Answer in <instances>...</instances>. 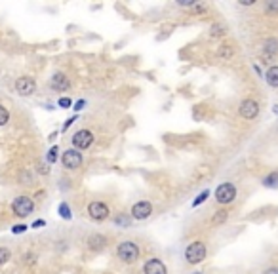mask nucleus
<instances>
[{
	"label": "nucleus",
	"instance_id": "obj_1",
	"mask_svg": "<svg viewBox=\"0 0 278 274\" xmlns=\"http://www.w3.org/2000/svg\"><path fill=\"white\" fill-rule=\"evenodd\" d=\"M139 255H141V251H139V246L135 244L134 240H122L116 246V257L126 265H134L135 261L139 259Z\"/></svg>",
	"mask_w": 278,
	"mask_h": 274
},
{
	"label": "nucleus",
	"instance_id": "obj_2",
	"mask_svg": "<svg viewBox=\"0 0 278 274\" xmlns=\"http://www.w3.org/2000/svg\"><path fill=\"white\" fill-rule=\"evenodd\" d=\"M183 255H185V261H187L189 265H198V263H202V261L206 259V255H208V247H206V244H204L202 240H194L191 244H187Z\"/></svg>",
	"mask_w": 278,
	"mask_h": 274
},
{
	"label": "nucleus",
	"instance_id": "obj_3",
	"mask_svg": "<svg viewBox=\"0 0 278 274\" xmlns=\"http://www.w3.org/2000/svg\"><path fill=\"white\" fill-rule=\"evenodd\" d=\"M236 194H238V190L234 187V183L225 181V183H221L219 187L215 189V202L221 204V206H227V204L236 200Z\"/></svg>",
	"mask_w": 278,
	"mask_h": 274
},
{
	"label": "nucleus",
	"instance_id": "obj_4",
	"mask_svg": "<svg viewBox=\"0 0 278 274\" xmlns=\"http://www.w3.org/2000/svg\"><path fill=\"white\" fill-rule=\"evenodd\" d=\"M12 211H14V215H18V217H29L31 213L35 211V200L31 198V196H25V194H21L18 198L12 202Z\"/></svg>",
	"mask_w": 278,
	"mask_h": 274
},
{
	"label": "nucleus",
	"instance_id": "obj_5",
	"mask_svg": "<svg viewBox=\"0 0 278 274\" xmlns=\"http://www.w3.org/2000/svg\"><path fill=\"white\" fill-rule=\"evenodd\" d=\"M88 215L92 221H97V223H101V221H107L109 215H111V209L107 206L105 202H101V200H94V202H90L88 204Z\"/></svg>",
	"mask_w": 278,
	"mask_h": 274
},
{
	"label": "nucleus",
	"instance_id": "obj_6",
	"mask_svg": "<svg viewBox=\"0 0 278 274\" xmlns=\"http://www.w3.org/2000/svg\"><path fill=\"white\" fill-rule=\"evenodd\" d=\"M94 133L90 132V130H78L75 132V135L71 137V143H73V149H77V151H86L92 147V143H94Z\"/></svg>",
	"mask_w": 278,
	"mask_h": 274
},
{
	"label": "nucleus",
	"instance_id": "obj_7",
	"mask_svg": "<svg viewBox=\"0 0 278 274\" xmlns=\"http://www.w3.org/2000/svg\"><path fill=\"white\" fill-rule=\"evenodd\" d=\"M151 213H153V204L149 200H139L130 209V217L134 221H145L151 217Z\"/></svg>",
	"mask_w": 278,
	"mask_h": 274
},
{
	"label": "nucleus",
	"instance_id": "obj_8",
	"mask_svg": "<svg viewBox=\"0 0 278 274\" xmlns=\"http://www.w3.org/2000/svg\"><path fill=\"white\" fill-rule=\"evenodd\" d=\"M82 162H84V156L77 149H67V151L61 154V164L67 170H78L82 166Z\"/></svg>",
	"mask_w": 278,
	"mask_h": 274
},
{
	"label": "nucleus",
	"instance_id": "obj_9",
	"mask_svg": "<svg viewBox=\"0 0 278 274\" xmlns=\"http://www.w3.org/2000/svg\"><path fill=\"white\" fill-rule=\"evenodd\" d=\"M238 113L244 120H253V118H257V114H259V103L255 99L248 97V99H244V101L240 103Z\"/></svg>",
	"mask_w": 278,
	"mask_h": 274
},
{
	"label": "nucleus",
	"instance_id": "obj_10",
	"mask_svg": "<svg viewBox=\"0 0 278 274\" xmlns=\"http://www.w3.org/2000/svg\"><path fill=\"white\" fill-rule=\"evenodd\" d=\"M16 92L23 97H29L37 92V82H35V78L33 76H20L18 80H16Z\"/></svg>",
	"mask_w": 278,
	"mask_h": 274
},
{
	"label": "nucleus",
	"instance_id": "obj_11",
	"mask_svg": "<svg viewBox=\"0 0 278 274\" xmlns=\"http://www.w3.org/2000/svg\"><path fill=\"white\" fill-rule=\"evenodd\" d=\"M143 274H168V266L164 265L162 259H158V257H151V259H147V261H145Z\"/></svg>",
	"mask_w": 278,
	"mask_h": 274
},
{
	"label": "nucleus",
	"instance_id": "obj_12",
	"mask_svg": "<svg viewBox=\"0 0 278 274\" xmlns=\"http://www.w3.org/2000/svg\"><path fill=\"white\" fill-rule=\"evenodd\" d=\"M50 88L56 90V92H67L71 88V80L67 78L65 73H54L50 78Z\"/></svg>",
	"mask_w": 278,
	"mask_h": 274
},
{
	"label": "nucleus",
	"instance_id": "obj_13",
	"mask_svg": "<svg viewBox=\"0 0 278 274\" xmlns=\"http://www.w3.org/2000/svg\"><path fill=\"white\" fill-rule=\"evenodd\" d=\"M86 244L92 251H97V253H99V251H103V249L107 247V238L103 236L101 232H94V234L88 236Z\"/></svg>",
	"mask_w": 278,
	"mask_h": 274
},
{
	"label": "nucleus",
	"instance_id": "obj_14",
	"mask_svg": "<svg viewBox=\"0 0 278 274\" xmlns=\"http://www.w3.org/2000/svg\"><path fill=\"white\" fill-rule=\"evenodd\" d=\"M263 57L265 59H272V57L278 56V38H267L265 42H263Z\"/></svg>",
	"mask_w": 278,
	"mask_h": 274
},
{
	"label": "nucleus",
	"instance_id": "obj_15",
	"mask_svg": "<svg viewBox=\"0 0 278 274\" xmlns=\"http://www.w3.org/2000/svg\"><path fill=\"white\" fill-rule=\"evenodd\" d=\"M132 221H134V219L130 217V213L120 211V213H116L115 217H113V225H116L118 228H130L132 227Z\"/></svg>",
	"mask_w": 278,
	"mask_h": 274
},
{
	"label": "nucleus",
	"instance_id": "obj_16",
	"mask_svg": "<svg viewBox=\"0 0 278 274\" xmlns=\"http://www.w3.org/2000/svg\"><path fill=\"white\" fill-rule=\"evenodd\" d=\"M265 82H267L270 88H278V65H272L267 69V73L263 75Z\"/></svg>",
	"mask_w": 278,
	"mask_h": 274
},
{
	"label": "nucleus",
	"instance_id": "obj_17",
	"mask_svg": "<svg viewBox=\"0 0 278 274\" xmlns=\"http://www.w3.org/2000/svg\"><path fill=\"white\" fill-rule=\"evenodd\" d=\"M263 187L265 189H278V170L270 171L268 175L263 177Z\"/></svg>",
	"mask_w": 278,
	"mask_h": 274
},
{
	"label": "nucleus",
	"instance_id": "obj_18",
	"mask_svg": "<svg viewBox=\"0 0 278 274\" xmlns=\"http://www.w3.org/2000/svg\"><path fill=\"white\" fill-rule=\"evenodd\" d=\"M58 213H59V217L65 219V221H71V219H73V211H71V206H69L67 202H59Z\"/></svg>",
	"mask_w": 278,
	"mask_h": 274
},
{
	"label": "nucleus",
	"instance_id": "obj_19",
	"mask_svg": "<svg viewBox=\"0 0 278 274\" xmlns=\"http://www.w3.org/2000/svg\"><path fill=\"white\" fill-rule=\"evenodd\" d=\"M217 56H219V59H230V57L234 56V52H232V48H230V44H223V46H219V50H217Z\"/></svg>",
	"mask_w": 278,
	"mask_h": 274
},
{
	"label": "nucleus",
	"instance_id": "obj_20",
	"mask_svg": "<svg viewBox=\"0 0 278 274\" xmlns=\"http://www.w3.org/2000/svg\"><path fill=\"white\" fill-rule=\"evenodd\" d=\"M263 10L267 12L268 16H278V0H267L263 4Z\"/></svg>",
	"mask_w": 278,
	"mask_h": 274
},
{
	"label": "nucleus",
	"instance_id": "obj_21",
	"mask_svg": "<svg viewBox=\"0 0 278 274\" xmlns=\"http://www.w3.org/2000/svg\"><path fill=\"white\" fill-rule=\"evenodd\" d=\"M59 147L58 145H54V147H52V149H50L48 151V154H46V162H48V164H56V162H58V158H59Z\"/></svg>",
	"mask_w": 278,
	"mask_h": 274
},
{
	"label": "nucleus",
	"instance_id": "obj_22",
	"mask_svg": "<svg viewBox=\"0 0 278 274\" xmlns=\"http://www.w3.org/2000/svg\"><path fill=\"white\" fill-rule=\"evenodd\" d=\"M225 25H221V23H215V25H211V37L213 38H221V37H225Z\"/></svg>",
	"mask_w": 278,
	"mask_h": 274
},
{
	"label": "nucleus",
	"instance_id": "obj_23",
	"mask_svg": "<svg viewBox=\"0 0 278 274\" xmlns=\"http://www.w3.org/2000/svg\"><path fill=\"white\" fill-rule=\"evenodd\" d=\"M33 181H35V177H33V173H31L29 170H21V173H20L21 185H31Z\"/></svg>",
	"mask_w": 278,
	"mask_h": 274
},
{
	"label": "nucleus",
	"instance_id": "obj_24",
	"mask_svg": "<svg viewBox=\"0 0 278 274\" xmlns=\"http://www.w3.org/2000/svg\"><path fill=\"white\" fill-rule=\"evenodd\" d=\"M208 196H210V190H208V189H206V190H202L200 194H198L196 198L192 200V208H198V206H200L202 202H206V200H208Z\"/></svg>",
	"mask_w": 278,
	"mask_h": 274
},
{
	"label": "nucleus",
	"instance_id": "obj_25",
	"mask_svg": "<svg viewBox=\"0 0 278 274\" xmlns=\"http://www.w3.org/2000/svg\"><path fill=\"white\" fill-rule=\"evenodd\" d=\"M10 259H12V251H10V249H8V247H0V266L6 265Z\"/></svg>",
	"mask_w": 278,
	"mask_h": 274
},
{
	"label": "nucleus",
	"instance_id": "obj_26",
	"mask_svg": "<svg viewBox=\"0 0 278 274\" xmlns=\"http://www.w3.org/2000/svg\"><path fill=\"white\" fill-rule=\"evenodd\" d=\"M8 120H10V113H8V109L0 105V126H6Z\"/></svg>",
	"mask_w": 278,
	"mask_h": 274
},
{
	"label": "nucleus",
	"instance_id": "obj_27",
	"mask_svg": "<svg viewBox=\"0 0 278 274\" xmlns=\"http://www.w3.org/2000/svg\"><path fill=\"white\" fill-rule=\"evenodd\" d=\"M227 217H229V211L221 209V211H217V213H215V217H213V223H215V225H217V223H225V221H227Z\"/></svg>",
	"mask_w": 278,
	"mask_h": 274
},
{
	"label": "nucleus",
	"instance_id": "obj_28",
	"mask_svg": "<svg viewBox=\"0 0 278 274\" xmlns=\"http://www.w3.org/2000/svg\"><path fill=\"white\" fill-rule=\"evenodd\" d=\"M58 105L61 109H71V107H73V99H71V97H59Z\"/></svg>",
	"mask_w": 278,
	"mask_h": 274
},
{
	"label": "nucleus",
	"instance_id": "obj_29",
	"mask_svg": "<svg viewBox=\"0 0 278 274\" xmlns=\"http://www.w3.org/2000/svg\"><path fill=\"white\" fill-rule=\"evenodd\" d=\"M198 2L196 0H177V6H181V8H194Z\"/></svg>",
	"mask_w": 278,
	"mask_h": 274
},
{
	"label": "nucleus",
	"instance_id": "obj_30",
	"mask_svg": "<svg viewBox=\"0 0 278 274\" xmlns=\"http://www.w3.org/2000/svg\"><path fill=\"white\" fill-rule=\"evenodd\" d=\"M77 114H75V116H71V118H67V120H65V122H63V126H61V132H67L69 128H71V126H73V124L77 122Z\"/></svg>",
	"mask_w": 278,
	"mask_h": 274
},
{
	"label": "nucleus",
	"instance_id": "obj_31",
	"mask_svg": "<svg viewBox=\"0 0 278 274\" xmlns=\"http://www.w3.org/2000/svg\"><path fill=\"white\" fill-rule=\"evenodd\" d=\"M27 228H29L27 225H23V223H21V225H14V227H12V232H14V234H23Z\"/></svg>",
	"mask_w": 278,
	"mask_h": 274
},
{
	"label": "nucleus",
	"instance_id": "obj_32",
	"mask_svg": "<svg viewBox=\"0 0 278 274\" xmlns=\"http://www.w3.org/2000/svg\"><path fill=\"white\" fill-rule=\"evenodd\" d=\"M23 263H27V265H33V263H35V253H25V255H23Z\"/></svg>",
	"mask_w": 278,
	"mask_h": 274
},
{
	"label": "nucleus",
	"instance_id": "obj_33",
	"mask_svg": "<svg viewBox=\"0 0 278 274\" xmlns=\"http://www.w3.org/2000/svg\"><path fill=\"white\" fill-rule=\"evenodd\" d=\"M84 107H86V101H84V99H78L77 103H75V107H73V109H75V111H82Z\"/></svg>",
	"mask_w": 278,
	"mask_h": 274
},
{
	"label": "nucleus",
	"instance_id": "obj_34",
	"mask_svg": "<svg viewBox=\"0 0 278 274\" xmlns=\"http://www.w3.org/2000/svg\"><path fill=\"white\" fill-rule=\"evenodd\" d=\"M31 227H33V228L46 227V221H44V219H37V221H35V223H33V225H31Z\"/></svg>",
	"mask_w": 278,
	"mask_h": 274
},
{
	"label": "nucleus",
	"instance_id": "obj_35",
	"mask_svg": "<svg viewBox=\"0 0 278 274\" xmlns=\"http://www.w3.org/2000/svg\"><path fill=\"white\" fill-rule=\"evenodd\" d=\"M39 171H40V173H44V175H48L50 168L46 166V164H39Z\"/></svg>",
	"mask_w": 278,
	"mask_h": 274
},
{
	"label": "nucleus",
	"instance_id": "obj_36",
	"mask_svg": "<svg viewBox=\"0 0 278 274\" xmlns=\"http://www.w3.org/2000/svg\"><path fill=\"white\" fill-rule=\"evenodd\" d=\"M263 274H278V266H268L263 270Z\"/></svg>",
	"mask_w": 278,
	"mask_h": 274
},
{
	"label": "nucleus",
	"instance_id": "obj_37",
	"mask_svg": "<svg viewBox=\"0 0 278 274\" xmlns=\"http://www.w3.org/2000/svg\"><path fill=\"white\" fill-rule=\"evenodd\" d=\"M240 4H242V6H253L255 0H240Z\"/></svg>",
	"mask_w": 278,
	"mask_h": 274
},
{
	"label": "nucleus",
	"instance_id": "obj_38",
	"mask_svg": "<svg viewBox=\"0 0 278 274\" xmlns=\"http://www.w3.org/2000/svg\"><path fill=\"white\" fill-rule=\"evenodd\" d=\"M253 71H255V73H257V75L261 76V78H263V73H261V69H259L257 65H253Z\"/></svg>",
	"mask_w": 278,
	"mask_h": 274
},
{
	"label": "nucleus",
	"instance_id": "obj_39",
	"mask_svg": "<svg viewBox=\"0 0 278 274\" xmlns=\"http://www.w3.org/2000/svg\"><path fill=\"white\" fill-rule=\"evenodd\" d=\"M56 137H58V132H54V133H52V135H50L48 139H50V141H54V139H56Z\"/></svg>",
	"mask_w": 278,
	"mask_h": 274
},
{
	"label": "nucleus",
	"instance_id": "obj_40",
	"mask_svg": "<svg viewBox=\"0 0 278 274\" xmlns=\"http://www.w3.org/2000/svg\"><path fill=\"white\" fill-rule=\"evenodd\" d=\"M272 113H274V114L278 116V105H274V107H272Z\"/></svg>",
	"mask_w": 278,
	"mask_h": 274
},
{
	"label": "nucleus",
	"instance_id": "obj_41",
	"mask_svg": "<svg viewBox=\"0 0 278 274\" xmlns=\"http://www.w3.org/2000/svg\"><path fill=\"white\" fill-rule=\"evenodd\" d=\"M191 274H204V272H191Z\"/></svg>",
	"mask_w": 278,
	"mask_h": 274
}]
</instances>
